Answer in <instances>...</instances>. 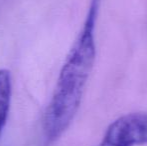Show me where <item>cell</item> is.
<instances>
[{
  "instance_id": "7a4b0ae2",
  "label": "cell",
  "mask_w": 147,
  "mask_h": 146,
  "mask_svg": "<svg viewBox=\"0 0 147 146\" xmlns=\"http://www.w3.org/2000/svg\"><path fill=\"white\" fill-rule=\"evenodd\" d=\"M103 139L118 146L147 143V113L133 112L114 120L105 131Z\"/></svg>"
},
{
  "instance_id": "277c9868",
  "label": "cell",
  "mask_w": 147,
  "mask_h": 146,
  "mask_svg": "<svg viewBox=\"0 0 147 146\" xmlns=\"http://www.w3.org/2000/svg\"><path fill=\"white\" fill-rule=\"evenodd\" d=\"M98 146H118V145L114 144V143H112V142H109V141H107L102 138V140H101V142L99 143Z\"/></svg>"
},
{
  "instance_id": "3957f363",
  "label": "cell",
  "mask_w": 147,
  "mask_h": 146,
  "mask_svg": "<svg viewBox=\"0 0 147 146\" xmlns=\"http://www.w3.org/2000/svg\"><path fill=\"white\" fill-rule=\"evenodd\" d=\"M12 97V79L10 71L0 69V137L6 125Z\"/></svg>"
},
{
  "instance_id": "6da1fadb",
  "label": "cell",
  "mask_w": 147,
  "mask_h": 146,
  "mask_svg": "<svg viewBox=\"0 0 147 146\" xmlns=\"http://www.w3.org/2000/svg\"><path fill=\"white\" fill-rule=\"evenodd\" d=\"M100 0H90L85 20L62 65L41 123V144L51 146L75 118L96 56L95 30Z\"/></svg>"
}]
</instances>
